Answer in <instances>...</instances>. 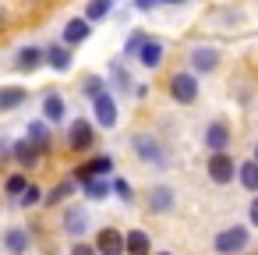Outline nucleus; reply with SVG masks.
Wrapping results in <instances>:
<instances>
[{"label": "nucleus", "instance_id": "20", "mask_svg": "<svg viewBox=\"0 0 258 255\" xmlns=\"http://www.w3.org/2000/svg\"><path fill=\"white\" fill-rule=\"evenodd\" d=\"M25 103V89H0V110H15Z\"/></svg>", "mask_w": 258, "mask_h": 255}, {"label": "nucleus", "instance_id": "7", "mask_svg": "<svg viewBox=\"0 0 258 255\" xmlns=\"http://www.w3.org/2000/svg\"><path fill=\"white\" fill-rule=\"evenodd\" d=\"M96 121L103 124V128H113L117 124V103H113V96H96Z\"/></svg>", "mask_w": 258, "mask_h": 255}, {"label": "nucleus", "instance_id": "24", "mask_svg": "<svg viewBox=\"0 0 258 255\" xmlns=\"http://www.w3.org/2000/svg\"><path fill=\"white\" fill-rule=\"evenodd\" d=\"M85 191H89V198H106L110 188H106L103 177H89V181H85Z\"/></svg>", "mask_w": 258, "mask_h": 255}, {"label": "nucleus", "instance_id": "8", "mask_svg": "<svg viewBox=\"0 0 258 255\" xmlns=\"http://www.w3.org/2000/svg\"><path fill=\"white\" fill-rule=\"evenodd\" d=\"M135 152H138L142 160H149V163H159V167L166 163L163 149H159V145H156L152 138H145V135H138V138H135Z\"/></svg>", "mask_w": 258, "mask_h": 255}, {"label": "nucleus", "instance_id": "13", "mask_svg": "<svg viewBox=\"0 0 258 255\" xmlns=\"http://www.w3.org/2000/svg\"><path fill=\"white\" fill-rule=\"evenodd\" d=\"M89 32H92V29H89L85 18H71V22L64 25V43H85Z\"/></svg>", "mask_w": 258, "mask_h": 255}, {"label": "nucleus", "instance_id": "27", "mask_svg": "<svg viewBox=\"0 0 258 255\" xmlns=\"http://www.w3.org/2000/svg\"><path fill=\"white\" fill-rule=\"evenodd\" d=\"M43 198V191L36 188V184H25V191H22V206H36Z\"/></svg>", "mask_w": 258, "mask_h": 255}, {"label": "nucleus", "instance_id": "32", "mask_svg": "<svg viewBox=\"0 0 258 255\" xmlns=\"http://www.w3.org/2000/svg\"><path fill=\"white\" fill-rule=\"evenodd\" d=\"M156 4H159V0H135L138 11H149V8H156Z\"/></svg>", "mask_w": 258, "mask_h": 255}, {"label": "nucleus", "instance_id": "29", "mask_svg": "<svg viewBox=\"0 0 258 255\" xmlns=\"http://www.w3.org/2000/svg\"><path fill=\"white\" fill-rule=\"evenodd\" d=\"M8 191H11V195H22V191H25V177H22V174L8 177Z\"/></svg>", "mask_w": 258, "mask_h": 255}, {"label": "nucleus", "instance_id": "23", "mask_svg": "<svg viewBox=\"0 0 258 255\" xmlns=\"http://www.w3.org/2000/svg\"><path fill=\"white\" fill-rule=\"evenodd\" d=\"M110 4H113V0H89V8H85V22H96V18H103V15L110 11Z\"/></svg>", "mask_w": 258, "mask_h": 255}, {"label": "nucleus", "instance_id": "14", "mask_svg": "<svg viewBox=\"0 0 258 255\" xmlns=\"http://www.w3.org/2000/svg\"><path fill=\"white\" fill-rule=\"evenodd\" d=\"M124 255H149V234L145 230H131L124 237Z\"/></svg>", "mask_w": 258, "mask_h": 255}, {"label": "nucleus", "instance_id": "25", "mask_svg": "<svg viewBox=\"0 0 258 255\" xmlns=\"http://www.w3.org/2000/svg\"><path fill=\"white\" fill-rule=\"evenodd\" d=\"M29 138H32V145H43V142L50 138V131H46V124H39V121H32V124H29Z\"/></svg>", "mask_w": 258, "mask_h": 255}, {"label": "nucleus", "instance_id": "16", "mask_svg": "<svg viewBox=\"0 0 258 255\" xmlns=\"http://www.w3.org/2000/svg\"><path fill=\"white\" fill-rule=\"evenodd\" d=\"M4 244H8L11 255H25V248H29V234H25L22 227H11V230L4 234Z\"/></svg>", "mask_w": 258, "mask_h": 255}, {"label": "nucleus", "instance_id": "3", "mask_svg": "<svg viewBox=\"0 0 258 255\" xmlns=\"http://www.w3.org/2000/svg\"><path fill=\"white\" fill-rule=\"evenodd\" d=\"M96 255H124V237H120V230H113V227L99 230V234H96Z\"/></svg>", "mask_w": 258, "mask_h": 255}, {"label": "nucleus", "instance_id": "28", "mask_svg": "<svg viewBox=\"0 0 258 255\" xmlns=\"http://www.w3.org/2000/svg\"><path fill=\"white\" fill-rule=\"evenodd\" d=\"M71 191H75V181H64V184H57V188H53V195H50V202H60V198H68Z\"/></svg>", "mask_w": 258, "mask_h": 255}, {"label": "nucleus", "instance_id": "5", "mask_svg": "<svg viewBox=\"0 0 258 255\" xmlns=\"http://www.w3.org/2000/svg\"><path fill=\"white\" fill-rule=\"evenodd\" d=\"M68 142H71V149H89V145L96 142L92 124H89V121H75V124H71V131H68Z\"/></svg>", "mask_w": 258, "mask_h": 255}, {"label": "nucleus", "instance_id": "4", "mask_svg": "<svg viewBox=\"0 0 258 255\" xmlns=\"http://www.w3.org/2000/svg\"><path fill=\"white\" fill-rule=\"evenodd\" d=\"M233 174H237V167H233V160H230L226 152H216V156L209 160V177H212L216 184H226V181H233Z\"/></svg>", "mask_w": 258, "mask_h": 255}, {"label": "nucleus", "instance_id": "2", "mask_svg": "<svg viewBox=\"0 0 258 255\" xmlns=\"http://www.w3.org/2000/svg\"><path fill=\"white\" fill-rule=\"evenodd\" d=\"M170 96H173L177 103H195V99H198V82H195V75H173V78H170Z\"/></svg>", "mask_w": 258, "mask_h": 255}, {"label": "nucleus", "instance_id": "36", "mask_svg": "<svg viewBox=\"0 0 258 255\" xmlns=\"http://www.w3.org/2000/svg\"><path fill=\"white\" fill-rule=\"evenodd\" d=\"M166 4H184V0H166Z\"/></svg>", "mask_w": 258, "mask_h": 255}, {"label": "nucleus", "instance_id": "37", "mask_svg": "<svg viewBox=\"0 0 258 255\" xmlns=\"http://www.w3.org/2000/svg\"><path fill=\"white\" fill-rule=\"evenodd\" d=\"M159 255H170V251H159Z\"/></svg>", "mask_w": 258, "mask_h": 255}, {"label": "nucleus", "instance_id": "1", "mask_svg": "<svg viewBox=\"0 0 258 255\" xmlns=\"http://www.w3.org/2000/svg\"><path fill=\"white\" fill-rule=\"evenodd\" d=\"M244 244H247V230L244 227H226V230L216 234V251L219 255H237V251H244Z\"/></svg>", "mask_w": 258, "mask_h": 255}, {"label": "nucleus", "instance_id": "6", "mask_svg": "<svg viewBox=\"0 0 258 255\" xmlns=\"http://www.w3.org/2000/svg\"><path fill=\"white\" fill-rule=\"evenodd\" d=\"M135 54H138V61L145 68H159L163 64V43H156V39H142V46Z\"/></svg>", "mask_w": 258, "mask_h": 255}, {"label": "nucleus", "instance_id": "12", "mask_svg": "<svg viewBox=\"0 0 258 255\" xmlns=\"http://www.w3.org/2000/svg\"><path fill=\"white\" fill-rule=\"evenodd\" d=\"M110 156H96L92 163H85V167H78V181H89V177H106L110 174Z\"/></svg>", "mask_w": 258, "mask_h": 255}, {"label": "nucleus", "instance_id": "35", "mask_svg": "<svg viewBox=\"0 0 258 255\" xmlns=\"http://www.w3.org/2000/svg\"><path fill=\"white\" fill-rule=\"evenodd\" d=\"M251 163H254V167H258V142H254V160H251Z\"/></svg>", "mask_w": 258, "mask_h": 255}, {"label": "nucleus", "instance_id": "15", "mask_svg": "<svg viewBox=\"0 0 258 255\" xmlns=\"http://www.w3.org/2000/svg\"><path fill=\"white\" fill-rule=\"evenodd\" d=\"M149 206H152V213H166V209L173 206V191H170L166 184L152 188V191H149Z\"/></svg>", "mask_w": 258, "mask_h": 255}, {"label": "nucleus", "instance_id": "17", "mask_svg": "<svg viewBox=\"0 0 258 255\" xmlns=\"http://www.w3.org/2000/svg\"><path fill=\"white\" fill-rule=\"evenodd\" d=\"M43 114H46V121H64L68 107H64V99H60L57 92H50V96L43 99Z\"/></svg>", "mask_w": 258, "mask_h": 255}, {"label": "nucleus", "instance_id": "19", "mask_svg": "<svg viewBox=\"0 0 258 255\" xmlns=\"http://www.w3.org/2000/svg\"><path fill=\"white\" fill-rule=\"evenodd\" d=\"M15 156H18V163H22V167H36L39 149H36L32 142H18V145H15Z\"/></svg>", "mask_w": 258, "mask_h": 255}, {"label": "nucleus", "instance_id": "22", "mask_svg": "<svg viewBox=\"0 0 258 255\" xmlns=\"http://www.w3.org/2000/svg\"><path fill=\"white\" fill-rule=\"evenodd\" d=\"M46 57H50V64H53L57 71H68V68H71V54H68L64 46H50Z\"/></svg>", "mask_w": 258, "mask_h": 255}, {"label": "nucleus", "instance_id": "30", "mask_svg": "<svg viewBox=\"0 0 258 255\" xmlns=\"http://www.w3.org/2000/svg\"><path fill=\"white\" fill-rule=\"evenodd\" d=\"M113 191H117L120 198H131V184H127V181H113Z\"/></svg>", "mask_w": 258, "mask_h": 255}, {"label": "nucleus", "instance_id": "9", "mask_svg": "<svg viewBox=\"0 0 258 255\" xmlns=\"http://www.w3.org/2000/svg\"><path fill=\"white\" fill-rule=\"evenodd\" d=\"M191 64H195V71H212L219 64V54L212 46H195L191 50Z\"/></svg>", "mask_w": 258, "mask_h": 255}, {"label": "nucleus", "instance_id": "26", "mask_svg": "<svg viewBox=\"0 0 258 255\" xmlns=\"http://www.w3.org/2000/svg\"><path fill=\"white\" fill-rule=\"evenodd\" d=\"M85 96H92V99L103 96V78H99V75H89V78H85Z\"/></svg>", "mask_w": 258, "mask_h": 255}, {"label": "nucleus", "instance_id": "33", "mask_svg": "<svg viewBox=\"0 0 258 255\" xmlns=\"http://www.w3.org/2000/svg\"><path fill=\"white\" fill-rule=\"evenodd\" d=\"M142 39H145V36H131V43H127V54H135V50L142 46Z\"/></svg>", "mask_w": 258, "mask_h": 255}, {"label": "nucleus", "instance_id": "21", "mask_svg": "<svg viewBox=\"0 0 258 255\" xmlns=\"http://www.w3.org/2000/svg\"><path fill=\"white\" fill-rule=\"evenodd\" d=\"M237 174H240V184H244L247 191H258V167H254V163H240Z\"/></svg>", "mask_w": 258, "mask_h": 255}, {"label": "nucleus", "instance_id": "18", "mask_svg": "<svg viewBox=\"0 0 258 255\" xmlns=\"http://www.w3.org/2000/svg\"><path fill=\"white\" fill-rule=\"evenodd\" d=\"M43 64V50H36V46H25L22 54H18V68L22 71H32V68H39Z\"/></svg>", "mask_w": 258, "mask_h": 255}, {"label": "nucleus", "instance_id": "11", "mask_svg": "<svg viewBox=\"0 0 258 255\" xmlns=\"http://www.w3.org/2000/svg\"><path fill=\"white\" fill-rule=\"evenodd\" d=\"M205 145H209L212 152H223V149L230 145V128H226V124H212V128L205 131Z\"/></svg>", "mask_w": 258, "mask_h": 255}, {"label": "nucleus", "instance_id": "10", "mask_svg": "<svg viewBox=\"0 0 258 255\" xmlns=\"http://www.w3.org/2000/svg\"><path fill=\"white\" fill-rule=\"evenodd\" d=\"M64 230H68L71 237H82V234L89 230V216H85V209H68V213H64Z\"/></svg>", "mask_w": 258, "mask_h": 255}, {"label": "nucleus", "instance_id": "34", "mask_svg": "<svg viewBox=\"0 0 258 255\" xmlns=\"http://www.w3.org/2000/svg\"><path fill=\"white\" fill-rule=\"evenodd\" d=\"M251 223H254V227H258V198H254V202H251Z\"/></svg>", "mask_w": 258, "mask_h": 255}, {"label": "nucleus", "instance_id": "31", "mask_svg": "<svg viewBox=\"0 0 258 255\" xmlns=\"http://www.w3.org/2000/svg\"><path fill=\"white\" fill-rule=\"evenodd\" d=\"M71 255H96V248H92V244H75Z\"/></svg>", "mask_w": 258, "mask_h": 255}]
</instances>
